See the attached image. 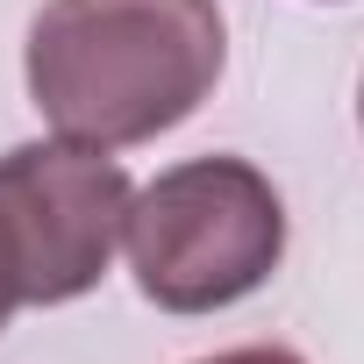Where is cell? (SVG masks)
Masks as SVG:
<instances>
[{
    "label": "cell",
    "instance_id": "obj_1",
    "mask_svg": "<svg viewBox=\"0 0 364 364\" xmlns=\"http://www.w3.org/2000/svg\"><path fill=\"white\" fill-rule=\"evenodd\" d=\"M229 65L215 0H43L29 22V100L93 150L178 129Z\"/></svg>",
    "mask_w": 364,
    "mask_h": 364
},
{
    "label": "cell",
    "instance_id": "obj_2",
    "mask_svg": "<svg viewBox=\"0 0 364 364\" xmlns=\"http://www.w3.org/2000/svg\"><path fill=\"white\" fill-rule=\"evenodd\" d=\"M129 272L164 314H215L257 293L286 257V200L243 157H186L129 193Z\"/></svg>",
    "mask_w": 364,
    "mask_h": 364
},
{
    "label": "cell",
    "instance_id": "obj_3",
    "mask_svg": "<svg viewBox=\"0 0 364 364\" xmlns=\"http://www.w3.org/2000/svg\"><path fill=\"white\" fill-rule=\"evenodd\" d=\"M129 171L114 150L50 136L0 157V272L22 307H58L100 286L129 222Z\"/></svg>",
    "mask_w": 364,
    "mask_h": 364
},
{
    "label": "cell",
    "instance_id": "obj_4",
    "mask_svg": "<svg viewBox=\"0 0 364 364\" xmlns=\"http://www.w3.org/2000/svg\"><path fill=\"white\" fill-rule=\"evenodd\" d=\"M200 364H300V357L279 350V343H243V350H222V357H200Z\"/></svg>",
    "mask_w": 364,
    "mask_h": 364
},
{
    "label": "cell",
    "instance_id": "obj_5",
    "mask_svg": "<svg viewBox=\"0 0 364 364\" xmlns=\"http://www.w3.org/2000/svg\"><path fill=\"white\" fill-rule=\"evenodd\" d=\"M22 300H15V286H8V272H0V328H8V314H15Z\"/></svg>",
    "mask_w": 364,
    "mask_h": 364
},
{
    "label": "cell",
    "instance_id": "obj_6",
    "mask_svg": "<svg viewBox=\"0 0 364 364\" xmlns=\"http://www.w3.org/2000/svg\"><path fill=\"white\" fill-rule=\"evenodd\" d=\"M357 122H364V86H357Z\"/></svg>",
    "mask_w": 364,
    "mask_h": 364
}]
</instances>
